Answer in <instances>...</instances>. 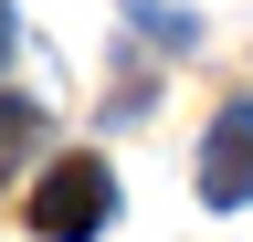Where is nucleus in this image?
Instances as JSON below:
<instances>
[{"mask_svg":"<svg viewBox=\"0 0 253 242\" xmlns=\"http://www.w3.org/2000/svg\"><path fill=\"white\" fill-rule=\"evenodd\" d=\"M116 221V169L106 158H53L42 190H32V232L42 242H95Z\"/></svg>","mask_w":253,"mask_h":242,"instance_id":"f257e3e1","label":"nucleus"},{"mask_svg":"<svg viewBox=\"0 0 253 242\" xmlns=\"http://www.w3.org/2000/svg\"><path fill=\"white\" fill-rule=\"evenodd\" d=\"M201 200L211 210H253V105H221L201 137Z\"/></svg>","mask_w":253,"mask_h":242,"instance_id":"f03ea898","label":"nucleus"},{"mask_svg":"<svg viewBox=\"0 0 253 242\" xmlns=\"http://www.w3.org/2000/svg\"><path fill=\"white\" fill-rule=\"evenodd\" d=\"M21 147H42V105H21V95H0V169H11Z\"/></svg>","mask_w":253,"mask_h":242,"instance_id":"7ed1b4c3","label":"nucleus"},{"mask_svg":"<svg viewBox=\"0 0 253 242\" xmlns=\"http://www.w3.org/2000/svg\"><path fill=\"white\" fill-rule=\"evenodd\" d=\"M11 42H21V21H11V0H0V74H11Z\"/></svg>","mask_w":253,"mask_h":242,"instance_id":"20e7f679","label":"nucleus"}]
</instances>
